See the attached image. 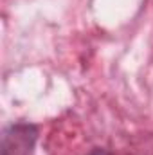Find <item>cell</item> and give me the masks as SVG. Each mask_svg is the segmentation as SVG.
Segmentation results:
<instances>
[{
	"mask_svg": "<svg viewBox=\"0 0 153 155\" xmlns=\"http://www.w3.org/2000/svg\"><path fill=\"white\" fill-rule=\"evenodd\" d=\"M34 141V130L31 126H11L4 135L2 155H29Z\"/></svg>",
	"mask_w": 153,
	"mask_h": 155,
	"instance_id": "1",
	"label": "cell"
},
{
	"mask_svg": "<svg viewBox=\"0 0 153 155\" xmlns=\"http://www.w3.org/2000/svg\"><path fill=\"white\" fill-rule=\"evenodd\" d=\"M88 155H110V153H108L106 150H101V148H96V150H92V152H90Z\"/></svg>",
	"mask_w": 153,
	"mask_h": 155,
	"instance_id": "2",
	"label": "cell"
}]
</instances>
